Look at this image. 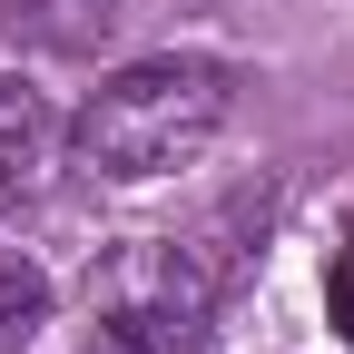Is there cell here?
Instances as JSON below:
<instances>
[{"instance_id":"obj_5","label":"cell","mask_w":354,"mask_h":354,"mask_svg":"<svg viewBox=\"0 0 354 354\" xmlns=\"http://www.w3.org/2000/svg\"><path fill=\"white\" fill-rule=\"evenodd\" d=\"M325 315H335V335L354 344V227H344V246H335V266H325Z\"/></svg>"},{"instance_id":"obj_2","label":"cell","mask_w":354,"mask_h":354,"mask_svg":"<svg viewBox=\"0 0 354 354\" xmlns=\"http://www.w3.org/2000/svg\"><path fill=\"white\" fill-rule=\"evenodd\" d=\"M99 315H109V354H197L216 315V266L187 236H138L128 256H109Z\"/></svg>"},{"instance_id":"obj_1","label":"cell","mask_w":354,"mask_h":354,"mask_svg":"<svg viewBox=\"0 0 354 354\" xmlns=\"http://www.w3.org/2000/svg\"><path fill=\"white\" fill-rule=\"evenodd\" d=\"M227 99H236V79H227V59H207V50L128 59L118 79L88 88V109L69 128V158L88 177H118V187L177 177L187 158H207L216 128H227Z\"/></svg>"},{"instance_id":"obj_4","label":"cell","mask_w":354,"mask_h":354,"mask_svg":"<svg viewBox=\"0 0 354 354\" xmlns=\"http://www.w3.org/2000/svg\"><path fill=\"white\" fill-rule=\"evenodd\" d=\"M39 325H50V276H39L30 256L0 246V354H20Z\"/></svg>"},{"instance_id":"obj_3","label":"cell","mask_w":354,"mask_h":354,"mask_svg":"<svg viewBox=\"0 0 354 354\" xmlns=\"http://www.w3.org/2000/svg\"><path fill=\"white\" fill-rule=\"evenodd\" d=\"M50 167V109H39V88L0 69V207H20V187Z\"/></svg>"}]
</instances>
